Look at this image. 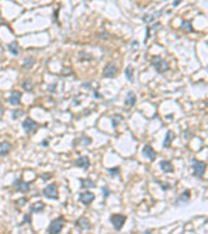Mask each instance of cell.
<instances>
[{
	"label": "cell",
	"instance_id": "6da1fadb",
	"mask_svg": "<svg viewBox=\"0 0 208 234\" xmlns=\"http://www.w3.org/2000/svg\"><path fill=\"white\" fill-rule=\"evenodd\" d=\"M151 64L152 66L156 69L157 73H164V72H167L169 69V65H168V62L167 61H164L161 57H159V56H152L151 58Z\"/></svg>",
	"mask_w": 208,
	"mask_h": 234
},
{
	"label": "cell",
	"instance_id": "7a4b0ae2",
	"mask_svg": "<svg viewBox=\"0 0 208 234\" xmlns=\"http://www.w3.org/2000/svg\"><path fill=\"white\" fill-rule=\"evenodd\" d=\"M191 167H192V174L198 178H202L204 176L206 172V163L203 161H198V160L192 159L191 160Z\"/></svg>",
	"mask_w": 208,
	"mask_h": 234
},
{
	"label": "cell",
	"instance_id": "3957f363",
	"mask_svg": "<svg viewBox=\"0 0 208 234\" xmlns=\"http://www.w3.org/2000/svg\"><path fill=\"white\" fill-rule=\"evenodd\" d=\"M64 222L65 221L62 217L55 218V220L50 224V226H48V233L50 234H59L61 232V229L64 228Z\"/></svg>",
	"mask_w": 208,
	"mask_h": 234
},
{
	"label": "cell",
	"instance_id": "277c9868",
	"mask_svg": "<svg viewBox=\"0 0 208 234\" xmlns=\"http://www.w3.org/2000/svg\"><path fill=\"white\" fill-rule=\"evenodd\" d=\"M43 195H44L46 198L48 199H56L59 198V191H57V186L54 183H51V185H48V186L44 187V190H43Z\"/></svg>",
	"mask_w": 208,
	"mask_h": 234
},
{
	"label": "cell",
	"instance_id": "5b68a950",
	"mask_svg": "<svg viewBox=\"0 0 208 234\" xmlns=\"http://www.w3.org/2000/svg\"><path fill=\"white\" fill-rule=\"evenodd\" d=\"M125 221H126V216H124V214H112L111 216V222H112V225L116 230H121Z\"/></svg>",
	"mask_w": 208,
	"mask_h": 234
},
{
	"label": "cell",
	"instance_id": "8992f818",
	"mask_svg": "<svg viewBox=\"0 0 208 234\" xmlns=\"http://www.w3.org/2000/svg\"><path fill=\"white\" fill-rule=\"evenodd\" d=\"M22 128H23V130H25L26 133H31V131H35V130H37L38 124H37L34 120H31V119H26V120L22 122Z\"/></svg>",
	"mask_w": 208,
	"mask_h": 234
},
{
	"label": "cell",
	"instance_id": "52a82bcc",
	"mask_svg": "<svg viewBox=\"0 0 208 234\" xmlns=\"http://www.w3.org/2000/svg\"><path fill=\"white\" fill-rule=\"evenodd\" d=\"M95 199V195L93 193H89V191H85V193H81L79 194V202L85 206H89V204L93 202Z\"/></svg>",
	"mask_w": 208,
	"mask_h": 234
},
{
	"label": "cell",
	"instance_id": "ba28073f",
	"mask_svg": "<svg viewBox=\"0 0 208 234\" xmlns=\"http://www.w3.org/2000/svg\"><path fill=\"white\" fill-rule=\"evenodd\" d=\"M116 74H117V68L113 62H109V64L105 66V69L103 72V76L107 77V78H113Z\"/></svg>",
	"mask_w": 208,
	"mask_h": 234
},
{
	"label": "cell",
	"instance_id": "9c48e42d",
	"mask_svg": "<svg viewBox=\"0 0 208 234\" xmlns=\"http://www.w3.org/2000/svg\"><path fill=\"white\" fill-rule=\"evenodd\" d=\"M190 200V191L189 190H185L180 197H178L176 199V206H185V204H187V202Z\"/></svg>",
	"mask_w": 208,
	"mask_h": 234
},
{
	"label": "cell",
	"instance_id": "30bf717a",
	"mask_svg": "<svg viewBox=\"0 0 208 234\" xmlns=\"http://www.w3.org/2000/svg\"><path fill=\"white\" fill-rule=\"evenodd\" d=\"M13 185H14V187H16L17 191H20V193H27L29 189H30V183L22 182L21 179H16Z\"/></svg>",
	"mask_w": 208,
	"mask_h": 234
},
{
	"label": "cell",
	"instance_id": "8fae6325",
	"mask_svg": "<svg viewBox=\"0 0 208 234\" xmlns=\"http://www.w3.org/2000/svg\"><path fill=\"white\" fill-rule=\"evenodd\" d=\"M76 165L78 168H82V169H87L90 167V160L87 156H81V158L77 159V161H76Z\"/></svg>",
	"mask_w": 208,
	"mask_h": 234
},
{
	"label": "cell",
	"instance_id": "7c38bea8",
	"mask_svg": "<svg viewBox=\"0 0 208 234\" xmlns=\"http://www.w3.org/2000/svg\"><path fill=\"white\" fill-rule=\"evenodd\" d=\"M9 103H11L12 105H18L21 103V92H18V91H14L11 94V96H9Z\"/></svg>",
	"mask_w": 208,
	"mask_h": 234
},
{
	"label": "cell",
	"instance_id": "4fadbf2b",
	"mask_svg": "<svg viewBox=\"0 0 208 234\" xmlns=\"http://www.w3.org/2000/svg\"><path fill=\"white\" fill-rule=\"evenodd\" d=\"M143 155L146 156L147 159H150V160H153L155 159V156H156V152L153 151V148L151 147V146H148V144H146L143 147Z\"/></svg>",
	"mask_w": 208,
	"mask_h": 234
},
{
	"label": "cell",
	"instance_id": "5bb4252c",
	"mask_svg": "<svg viewBox=\"0 0 208 234\" xmlns=\"http://www.w3.org/2000/svg\"><path fill=\"white\" fill-rule=\"evenodd\" d=\"M11 150H12L11 143H8V142H2V143H0V156L8 155Z\"/></svg>",
	"mask_w": 208,
	"mask_h": 234
},
{
	"label": "cell",
	"instance_id": "9a60e30c",
	"mask_svg": "<svg viewBox=\"0 0 208 234\" xmlns=\"http://www.w3.org/2000/svg\"><path fill=\"white\" fill-rule=\"evenodd\" d=\"M160 168L163 169V172L165 173H172L173 172V165L171 161H168V160H163L160 161Z\"/></svg>",
	"mask_w": 208,
	"mask_h": 234
},
{
	"label": "cell",
	"instance_id": "2e32d148",
	"mask_svg": "<svg viewBox=\"0 0 208 234\" xmlns=\"http://www.w3.org/2000/svg\"><path fill=\"white\" fill-rule=\"evenodd\" d=\"M43 209H44V203L37 202V203H34L33 206L30 207V212H33V213H41Z\"/></svg>",
	"mask_w": 208,
	"mask_h": 234
},
{
	"label": "cell",
	"instance_id": "e0dca14e",
	"mask_svg": "<svg viewBox=\"0 0 208 234\" xmlns=\"http://www.w3.org/2000/svg\"><path fill=\"white\" fill-rule=\"evenodd\" d=\"M77 226L78 228H81V229H83V230H87V229H90L91 228V225H90V221L87 220V218H79L78 221H77Z\"/></svg>",
	"mask_w": 208,
	"mask_h": 234
},
{
	"label": "cell",
	"instance_id": "ac0fdd59",
	"mask_svg": "<svg viewBox=\"0 0 208 234\" xmlns=\"http://www.w3.org/2000/svg\"><path fill=\"white\" fill-rule=\"evenodd\" d=\"M175 138V134H173L172 130H168L167 131V135H165V139H164V143H163V147H169L172 143V139Z\"/></svg>",
	"mask_w": 208,
	"mask_h": 234
},
{
	"label": "cell",
	"instance_id": "d6986e66",
	"mask_svg": "<svg viewBox=\"0 0 208 234\" xmlns=\"http://www.w3.org/2000/svg\"><path fill=\"white\" fill-rule=\"evenodd\" d=\"M81 186L85 189H91V187H95V183L93 179L86 178V179H81Z\"/></svg>",
	"mask_w": 208,
	"mask_h": 234
},
{
	"label": "cell",
	"instance_id": "ffe728a7",
	"mask_svg": "<svg viewBox=\"0 0 208 234\" xmlns=\"http://www.w3.org/2000/svg\"><path fill=\"white\" fill-rule=\"evenodd\" d=\"M8 50L9 52L12 53V55H18V43L17 42H12V43H9L8 44Z\"/></svg>",
	"mask_w": 208,
	"mask_h": 234
},
{
	"label": "cell",
	"instance_id": "44dd1931",
	"mask_svg": "<svg viewBox=\"0 0 208 234\" xmlns=\"http://www.w3.org/2000/svg\"><path fill=\"white\" fill-rule=\"evenodd\" d=\"M125 104L129 105V107H133L135 104V94L133 91H129L128 92V100L125 101Z\"/></svg>",
	"mask_w": 208,
	"mask_h": 234
},
{
	"label": "cell",
	"instance_id": "7402d4cb",
	"mask_svg": "<svg viewBox=\"0 0 208 234\" xmlns=\"http://www.w3.org/2000/svg\"><path fill=\"white\" fill-rule=\"evenodd\" d=\"M125 76H126L129 82H133V66L132 65H128L125 68Z\"/></svg>",
	"mask_w": 208,
	"mask_h": 234
},
{
	"label": "cell",
	"instance_id": "603a6c76",
	"mask_svg": "<svg viewBox=\"0 0 208 234\" xmlns=\"http://www.w3.org/2000/svg\"><path fill=\"white\" fill-rule=\"evenodd\" d=\"M35 62V60H34L33 57H26L25 60H23V66L25 68H31V65Z\"/></svg>",
	"mask_w": 208,
	"mask_h": 234
},
{
	"label": "cell",
	"instance_id": "cb8c5ba5",
	"mask_svg": "<svg viewBox=\"0 0 208 234\" xmlns=\"http://www.w3.org/2000/svg\"><path fill=\"white\" fill-rule=\"evenodd\" d=\"M107 172H108L109 176H112V177H113V176H118V173H120V168H109Z\"/></svg>",
	"mask_w": 208,
	"mask_h": 234
},
{
	"label": "cell",
	"instance_id": "d4e9b609",
	"mask_svg": "<svg viewBox=\"0 0 208 234\" xmlns=\"http://www.w3.org/2000/svg\"><path fill=\"white\" fill-rule=\"evenodd\" d=\"M182 27L185 29V30H187V31H192V27H191V22L190 21H183L182 22Z\"/></svg>",
	"mask_w": 208,
	"mask_h": 234
},
{
	"label": "cell",
	"instance_id": "484cf974",
	"mask_svg": "<svg viewBox=\"0 0 208 234\" xmlns=\"http://www.w3.org/2000/svg\"><path fill=\"white\" fill-rule=\"evenodd\" d=\"M22 86H23V89H25L26 91H31V90H33V85H31L29 81H25V82H23Z\"/></svg>",
	"mask_w": 208,
	"mask_h": 234
},
{
	"label": "cell",
	"instance_id": "4316f807",
	"mask_svg": "<svg viewBox=\"0 0 208 234\" xmlns=\"http://www.w3.org/2000/svg\"><path fill=\"white\" fill-rule=\"evenodd\" d=\"M22 115H23V111H22V109H17V111H14V112H13V119H14V120H17L18 117H21Z\"/></svg>",
	"mask_w": 208,
	"mask_h": 234
},
{
	"label": "cell",
	"instance_id": "83f0119b",
	"mask_svg": "<svg viewBox=\"0 0 208 234\" xmlns=\"http://www.w3.org/2000/svg\"><path fill=\"white\" fill-rule=\"evenodd\" d=\"M120 116H116V117H112V125H113V128H116L117 126V119H118Z\"/></svg>",
	"mask_w": 208,
	"mask_h": 234
},
{
	"label": "cell",
	"instance_id": "f1b7e54d",
	"mask_svg": "<svg viewBox=\"0 0 208 234\" xmlns=\"http://www.w3.org/2000/svg\"><path fill=\"white\" fill-rule=\"evenodd\" d=\"M108 195H109V190H108L107 187H104V189H103V197H104V198H107Z\"/></svg>",
	"mask_w": 208,
	"mask_h": 234
},
{
	"label": "cell",
	"instance_id": "f546056e",
	"mask_svg": "<svg viewBox=\"0 0 208 234\" xmlns=\"http://www.w3.org/2000/svg\"><path fill=\"white\" fill-rule=\"evenodd\" d=\"M25 202H26V199H25V198H22V199H20V200L17 202V204H21V206H22V204H25Z\"/></svg>",
	"mask_w": 208,
	"mask_h": 234
},
{
	"label": "cell",
	"instance_id": "4dcf8cb0",
	"mask_svg": "<svg viewBox=\"0 0 208 234\" xmlns=\"http://www.w3.org/2000/svg\"><path fill=\"white\" fill-rule=\"evenodd\" d=\"M132 46L137 48V47H138V42H133V43H132Z\"/></svg>",
	"mask_w": 208,
	"mask_h": 234
},
{
	"label": "cell",
	"instance_id": "1f68e13d",
	"mask_svg": "<svg viewBox=\"0 0 208 234\" xmlns=\"http://www.w3.org/2000/svg\"><path fill=\"white\" fill-rule=\"evenodd\" d=\"M143 234H152V232H151V230H146V232H144Z\"/></svg>",
	"mask_w": 208,
	"mask_h": 234
},
{
	"label": "cell",
	"instance_id": "d6a6232c",
	"mask_svg": "<svg viewBox=\"0 0 208 234\" xmlns=\"http://www.w3.org/2000/svg\"><path fill=\"white\" fill-rule=\"evenodd\" d=\"M55 86H56V85H54V86H51V87H50V91H54V90H55Z\"/></svg>",
	"mask_w": 208,
	"mask_h": 234
},
{
	"label": "cell",
	"instance_id": "836d02e7",
	"mask_svg": "<svg viewBox=\"0 0 208 234\" xmlns=\"http://www.w3.org/2000/svg\"><path fill=\"white\" fill-rule=\"evenodd\" d=\"M178 4H180V2H175V3H173V5H175V7H177Z\"/></svg>",
	"mask_w": 208,
	"mask_h": 234
}]
</instances>
